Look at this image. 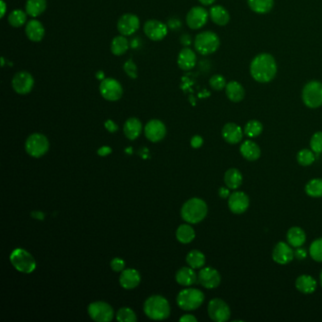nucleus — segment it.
I'll return each mask as SVG.
<instances>
[{
    "instance_id": "obj_46",
    "label": "nucleus",
    "mask_w": 322,
    "mask_h": 322,
    "mask_svg": "<svg viewBox=\"0 0 322 322\" xmlns=\"http://www.w3.org/2000/svg\"><path fill=\"white\" fill-rule=\"evenodd\" d=\"M111 267L115 272H121L125 269V262L121 258H113L111 262Z\"/></svg>"
},
{
    "instance_id": "obj_1",
    "label": "nucleus",
    "mask_w": 322,
    "mask_h": 322,
    "mask_svg": "<svg viewBox=\"0 0 322 322\" xmlns=\"http://www.w3.org/2000/svg\"><path fill=\"white\" fill-rule=\"evenodd\" d=\"M277 73V64L273 57L267 53H262L255 57L250 64L251 77L262 83L272 81Z\"/></svg>"
},
{
    "instance_id": "obj_28",
    "label": "nucleus",
    "mask_w": 322,
    "mask_h": 322,
    "mask_svg": "<svg viewBox=\"0 0 322 322\" xmlns=\"http://www.w3.org/2000/svg\"><path fill=\"white\" fill-rule=\"evenodd\" d=\"M286 239L290 246L295 249L302 247L306 241L305 232L299 227H292L286 234Z\"/></svg>"
},
{
    "instance_id": "obj_38",
    "label": "nucleus",
    "mask_w": 322,
    "mask_h": 322,
    "mask_svg": "<svg viewBox=\"0 0 322 322\" xmlns=\"http://www.w3.org/2000/svg\"><path fill=\"white\" fill-rule=\"evenodd\" d=\"M28 14L22 10H15L13 11L8 17L9 24L14 28H20L26 24Z\"/></svg>"
},
{
    "instance_id": "obj_15",
    "label": "nucleus",
    "mask_w": 322,
    "mask_h": 322,
    "mask_svg": "<svg viewBox=\"0 0 322 322\" xmlns=\"http://www.w3.org/2000/svg\"><path fill=\"white\" fill-rule=\"evenodd\" d=\"M144 33L151 41H162L168 35V25L159 20H148L144 25Z\"/></svg>"
},
{
    "instance_id": "obj_40",
    "label": "nucleus",
    "mask_w": 322,
    "mask_h": 322,
    "mask_svg": "<svg viewBox=\"0 0 322 322\" xmlns=\"http://www.w3.org/2000/svg\"><path fill=\"white\" fill-rule=\"evenodd\" d=\"M315 160V153L312 149L303 148L297 154V161L302 167L311 166Z\"/></svg>"
},
{
    "instance_id": "obj_32",
    "label": "nucleus",
    "mask_w": 322,
    "mask_h": 322,
    "mask_svg": "<svg viewBox=\"0 0 322 322\" xmlns=\"http://www.w3.org/2000/svg\"><path fill=\"white\" fill-rule=\"evenodd\" d=\"M25 9L28 16L39 17L47 9V0H27Z\"/></svg>"
},
{
    "instance_id": "obj_27",
    "label": "nucleus",
    "mask_w": 322,
    "mask_h": 322,
    "mask_svg": "<svg viewBox=\"0 0 322 322\" xmlns=\"http://www.w3.org/2000/svg\"><path fill=\"white\" fill-rule=\"evenodd\" d=\"M143 129V125L141 121L136 117H130L124 124V133L129 140H135L140 136Z\"/></svg>"
},
{
    "instance_id": "obj_34",
    "label": "nucleus",
    "mask_w": 322,
    "mask_h": 322,
    "mask_svg": "<svg viewBox=\"0 0 322 322\" xmlns=\"http://www.w3.org/2000/svg\"><path fill=\"white\" fill-rule=\"evenodd\" d=\"M129 48V43L126 36L119 35L113 38L111 43V51L115 56L124 55Z\"/></svg>"
},
{
    "instance_id": "obj_56",
    "label": "nucleus",
    "mask_w": 322,
    "mask_h": 322,
    "mask_svg": "<svg viewBox=\"0 0 322 322\" xmlns=\"http://www.w3.org/2000/svg\"><path fill=\"white\" fill-rule=\"evenodd\" d=\"M97 80H100V81H103L105 79V74L102 70H99L98 72L97 73L96 75Z\"/></svg>"
},
{
    "instance_id": "obj_53",
    "label": "nucleus",
    "mask_w": 322,
    "mask_h": 322,
    "mask_svg": "<svg viewBox=\"0 0 322 322\" xmlns=\"http://www.w3.org/2000/svg\"><path fill=\"white\" fill-rule=\"evenodd\" d=\"M180 321L183 322H197L198 319L196 316H194L193 314H184L181 318Z\"/></svg>"
},
{
    "instance_id": "obj_60",
    "label": "nucleus",
    "mask_w": 322,
    "mask_h": 322,
    "mask_svg": "<svg viewBox=\"0 0 322 322\" xmlns=\"http://www.w3.org/2000/svg\"><path fill=\"white\" fill-rule=\"evenodd\" d=\"M1 65H2V66H4V64H5V60H4V58H1Z\"/></svg>"
},
{
    "instance_id": "obj_35",
    "label": "nucleus",
    "mask_w": 322,
    "mask_h": 322,
    "mask_svg": "<svg viewBox=\"0 0 322 322\" xmlns=\"http://www.w3.org/2000/svg\"><path fill=\"white\" fill-rule=\"evenodd\" d=\"M206 258L201 250H193L188 252L186 256V263L187 265L192 267L194 269L202 268L205 265Z\"/></svg>"
},
{
    "instance_id": "obj_29",
    "label": "nucleus",
    "mask_w": 322,
    "mask_h": 322,
    "mask_svg": "<svg viewBox=\"0 0 322 322\" xmlns=\"http://www.w3.org/2000/svg\"><path fill=\"white\" fill-rule=\"evenodd\" d=\"M226 95L233 102H240L245 97V89L237 81H230L226 85Z\"/></svg>"
},
{
    "instance_id": "obj_42",
    "label": "nucleus",
    "mask_w": 322,
    "mask_h": 322,
    "mask_svg": "<svg viewBox=\"0 0 322 322\" xmlns=\"http://www.w3.org/2000/svg\"><path fill=\"white\" fill-rule=\"evenodd\" d=\"M309 254L311 258L318 263H322V238H317L309 248Z\"/></svg>"
},
{
    "instance_id": "obj_18",
    "label": "nucleus",
    "mask_w": 322,
    "mask_h": 322,
    "mask_svg": "<svg viewBox=\"0 0 322 322\" xmlns=\"http://www.w3.org/2000/svg\"><path fill=\"white\" fill-rule=\"evenodd\" d=\"M209 13L202 7H194L186 16V24L192 30H199L207 23Z\"/></svg>"
},
{
    "instance_id": "obj_54",
    "label": "nucleus",
    "mask_w": 322,
    "mask_h": 322,
    "mask_svg": "<svg viewBox=\"0 0 322 322\" xmlns=\"http://www.w3.org/2000/svg\"><path fill=\"white\" fill-rule=\"evenodd\" d=\"M181 43L185 46V47H188L191 45L192 40H191V36L188 34H184L181 36Z\"/></svg>"
},
{
    "instance_id": "obj_57",
    "label": "nucleus",
    "mask_w": 322,
    "mask_h": 322,
    "mask_svg": "<svg viewBox=\"0 0 322 322\" xmlns=\"http://www.w3.org/2000/svg\"><path fill=\"white\" fill-rule=\"evenodd\" d=\"M5 12H6V4L3 0H1V17H4Z\"/></svg>"
},
{
    "instance_id": "obj_48",
    "label": "nucleus",
    "mask_w": 322,
    "mask_h": 322,
    "mask_svg": "<svg viewBox=\"0 0 322 322\" xmlns=\"http://www.w3.org/2000/svg\"><path fill=\"white\" fill-rule=\"evenodd\" d=\"M294 257L296 258L298 261H302L307 257V252L304 249L302 248H296V250L294 251Z\"/></svg>"
},
{
    "instance_id": "obj_45",
    "label": "nucleus",
    "mask_w": 322,
    "mask_h": 322,
    "mask_svg": "<svg viewBox=\"0 0 322 322\" xmlns=\"http://www.w3.org/2000/svg\"><path fill=\"white\" fill-rule=\"evenodd\" d=\"M123 68H124L125 73L129 76L130 79H137V76H138V75H137V66L136 65L133 63V61H132L131 58L129 59V60L124 64Z\"/></svg>"
},
{
    "instance_id": "obj_21",
    "label": "nucleus",
    "mask_w": 322,
    "mask_h": 322,
    "mask_svg": "<svg viewBox=\"0 0 322 322\" xmlns=\"http://www.w3.org/2000/svg\"><path fill=\"white\" fill-rule=\"evenodd\" d=\"M141 282L140 273L134 268H127L121 271L119 283L125 289H133L139 285Z\"/></svg>"
},
{
    "instance_id": "obj_2",
    "label": "nucleus",
    "mask_w": 322,
    "mask_h": 322,
    "mask_svg": "<svg viewBox=\"0 0 322 322\" xmlns=\"http://www.w3.org/2000/svg\"><path fill=\"white\" fill-rule=\"evenodd\" d=\"M208 206L206 202L200 198H192L185 202L181 210L183 219L189 224H198L206 218Z\"/></svg>"
},
{
    "instance_id": "obj_52",
    "label": "nucleus",
    "mask_w": 322,
    "mask_h": 322,
    "mask_svg": "<svg viewBox=\"0 0 322 322\" xmlns=\"http://www.w3.org/2000/svg\"><path fill=\"white\" fill-rule=\"evenodd\" d=\"M230 188H226V187H220L219 190H218V195L221 199H227L230 197Z\"/></svg>"
},
{
    "instance_id": "obj_17",
    "label": "nucleus",
    "mask_w": 322,
    "mask_h": 322,
    "mask_svg": "<svg viewBox=\"0 0 322 322\" xmlns=\"http://www.w3.org/2000/svg\"><path fill=\"white\" fill-rule=\"evenodd\" d=\"M144 131L147 140L152 143H157L167 135V127L161 120L152 119L145 124Z\"/></svg>"
},
{
    "instance_id": "obj_3",
    "label": "nucleus",
    "mask_w": 322,
    "mask_h": 322,
    "mask_svg": "<svg viewBox=\"0 0 322 322\" xmlns=\"http://www.w3.org/2000/svg\"><path fill=\"white\" fill-rule=\"evenodd\" d=\"M144 312L150 319L164 320L170 315V302L163 296L153 295L145 299Z\"/></svg>"
},
{
    "instance_id": "obj_59",
    "label": "nucleus",
    "mask_w": 322,
    "mask_h": 322,
    "mask_svg": "<svg viewBox=\"0 0 322 322\" xmlns=\"http://www.w3.org/2000/svg\"><path fill=\"white\" fill-rule=\"evenodd\" d=\"M33 217L35 218H39V219H43L44 218V214H42L40 212H34L33 213Z\"/></svg>"
},
{
    "instance_id": "obj_22",
    "label": "nucleus",
    "mask_w": 322,
    "mask_h": 322,
    "mask_svg": "<svg viewBox=\"0 0 322 322\" xmlns=\"http://www.w3.org/2000/svg\"><path fill=\"white\" fill-rule=\"evenodd\" d=\"M25 33H26L27 37L29 38V40L38 43L44 39L45 34H46V30L40 21L33 19V20L29 21L26 25Z\"/></svg>"
},
{
    "instance_id": "obj_16",
    "label": "nucleus",
    "mask_w": 322,
    "mask_h": 322,
    "mask_svg": "<svg viewBox=\"0 0 322 322\" xmlns=\"http://www.w3.org/2000/svg\"><path fill=\"white\" fill-rule=\"evenodd\" d=\"M140 28V20L133 14H125L118 19L117 31L123 36H130Z\"/></svg>"
},
{
    "instance_id": "obj_11",
    "label": "nucleus",
    "mask_w": 322,
    "mask_h": 322,
    "mask_svg": "<svg viewBox=\"0 0 322 322\" xmlns=\"http://www.w3.org/2000/svg\"><path fill=\"white\" fill-rule=\"evenodd\" d=\"M207 310L210 318L214 321L226 322L231 317V309L221 298L211 299Z\"/></svg>"
},
{
    "instance_id": "obj_23",
    "label": "nucleus",
    "mask_w": 322,
    "mask_h": 322,
    "mask_svg": "<svg viewBox=\"0 0 322 322\" xmlns=\"http://www.w3.org/2000/svg\"><path fill=\"white\" fill-rule=\"evenodd\" d=\"M197 64V56L190 48H185L182 49L178 56V65L182 70L189 71L193 69Z\"/></svg>"
},
{
    "instance_id": "obj_20",
    "label": "nucleus",
    "mask_w": 322,
    "mask_h": 322,
    "mask_svg": "<svg viewBox=\"0 0 322 322\" xmlns=\"http://www.w3.org/2000/svg\"><path fill=\"white\" fill-rule=\"evenodd\" d=\"M222 136L227 143L235 145L240 143L244 136V131L235 123H227L222 129Z\"/></svg>"
},
{
    "instance_id": "obj_55",
    "label": "nucleus",
    "mask_w": 322,
    "mask_h": 322,
    "mask_svg": "<svg viewBox=\"0 0 322 322\" xmlns=\"http://www.w3.org/2000/svg\"><path fill=\"white\" fill-rule=\"evenodd\" d=\"M140 46V41H139V38H133L132 41L130 42V47L132 49H136Z\"/></svg>"
},
{
    "instance_id": "obj_12",
    "label": "nucleus",
    "mask_w": 322,
    "mask_h": 322,
    "mask_svg": "<svg viewBox=\"0 0 322 322\" xmlns=\"http://www.w3.org/2000/svg\"><path fill=\"white\" fill-rule=\"evenodd\" d=\"M12 86L18 95H28L34 87V79L31 73L27 71L17 72L12 81Z\"/></svg>"
},
{
    "instance_id": "obj_19",
    "label": "nucleus",
    "mask_w": 322,
    "mask_h": 322,
    "mask_svg": "<svg viewBox=\"0 0 322 322\" xmlns=\"http://www.w3.org/2000/svg\"><path fill=\"white\" fill-rule=\"evenodd\" d=\"M294 250L285 242H278L272 250V259L279 265H287L294 259Z\"/></svg>"
},
{
    "instance_id": "obj_7",
    "label": "nucleus",
    "mask_w": 322,
    "mask_h": 322,
    "mask_svg": "<svg viewBox=\"0 0 322 322\" xmlns=\"http://www.w3.org/2000/svg\"><path fill=\"white\" fill-rule=\"evenodd\" d=\"M25 148L30 156L41 158L49 151V139L42 133H33L26 140Z\"/></svg>"
},
{
    "instance_id": "obj_37",
    "label": "nucleus",
    "mask_w": 322,
    "mask_h": 322,
    "mask_svg": "<svg viewBox=\"0 0 322 322\" xmlns=\"http://www.w3.org/2000/svg\"><path fill=\"white\" fill-rule=\"evenodd\" d=\"M305 192L311 198H321L322 179H313L307 183Z\"/></svg>"
},
{
    "instance_id": "obj_9",
    "label": "nucleus",
    "mask_w": 322,
    "mask_h": 322,
    "mask_svg": "<svg viewBox=\"0 0 322 322\" xmlns=\"http://www.w3.org/2000/svg\"><path fill=\"white\" fill-rule=\"evenodd\" d=\"M99 93L108 101H117L123 96V87L117 80L105 78L99 84Z\"/></svg>"
},
{
    "instance_id": "obj_43",
    "label": "nucleus",
    "mask_w": 322,
    "mask_h": 322,
    "mask_svg": "<svg viewBox=\"0 0 322 322\" xmlns=\"http://www.w3.org/2000/svg\"><path fill=\"white\" fill-rule=\"evenodd\" d=\"M310 147L315 154L322 153V131L315 132L310 140Z\"/></svg>"
},
{
    "instance_id": "obj_10",
    "label": "nucleus",
    "mask_w": 322,
    "mask_h": 322,
    "mask_svg": "<svg viewBox=\"0 0 322 322\" xmlns=\"http://www.w3.org/2000/svg\"><path fill=\"white\" fill-rule=\"evenodd\" d=\"M90 317L97 322H110L113 320L114 311L113 307L104 301H95L88 306Z\"/></svg>"
},
{
    "instance_id": "obj_33",
    "label": "nucleus",
    "mask_w": 322,
    "mask_h": 322,
    "mask_svg": "<svg viewBox=\"0 0 322 322\" xmlns=\"http://www.w3.org/2000/svg\"><path fill=\"white\" fill-rule=\"evenodd\" d=\"M176 237L178 241L181 242L182 244H189L193 241L196 237V233L193 227L188 224H182L179 226L176 231Z\"/></svg>"
},
{
    "instance_id": "obj_24",
    "label": "nucleus",
    "mask_w": 322,
    "mask_h": 322,
    "mask_svg": "<svg viewBox=\"0 0 322 322\" xmlns=\"http://www.w3.org/2000/svg\"><path fill=\"white\" fill-rule=\"evenodd\" d=\"M176 282L183 286H191L198 282V275L194 268L190 266H184L180 268L176 273Z\"/></svg>"
},
{
    "instance_id": "obj_44",
    "label": "nucleus",
    "mask_w": 322,
    "mask_h": 322,
    "mask_svg": "<svg viewBox=\"0 0 322 322\" xmlns=\"http://www.w3.org/2000/svg\"><path fill=\"white\" fill-rule=\"evenodd\" d=\"M210 86L216 91H221L222 89L225 88L227 83L225 79L221 75H214L209 81Z\"/></svg>"
},
{
    "instance_id": "obj_4",
    "label": "nucleus",
    "mask_w": 322,
    "mask_h": 322,
    "mask_svg": "<svg viewBox=\"0 0 322 322\" xmlns=\"http://www.w3.org/2000/svg\"><path fill=\"white\" fill-rule=\"evenodd\" d=\"M205 296L201 290L186 288L178 294L177 304L185 311H193L202 305Z\"/></svg>"
},
{
    "instance_id": "obj_26",
    "label": "nucleus",
    "mask_w": 322,
    "mask_h": 322,
    "mask_svg": "<svg viewBox=\"0 0 322 322\" xmlns=\"http://www.w3.org/2000/svg\"><path fill=\"white\" fill-rule=\"evenodd\" d=\"M295 285H296V288L300 293H302V294H312L316 289L317 283H316V281L314 280L312 276L307 275V274H303V275L298 276V278H297Z\"/></svg>"
},
{
    "instance_id": "obj_8",
    "label": "nucleus",
    "mask_w": 322,
    "mask_h": 322,
    "mask_svg": "<svg viewBox=\"0 0 322 322\" xmlns=\"http://www.w3.org/2000/svg\"><path fill=\"white\" fill-rule=\"evenodd\" d=\"M302 101L311 109H316L322 105V82L312 81L305 84L302 90Z\"/></svg>"
},
{
    "instance_id": "obj_47",
    "label": "nucleus",
    "mask_w": 322,
    "mask_h": 322,
    "mask_svg": "<svg viewBox=\"0 0 322 322\" xmlns=\"http://www.w3.org/2000/svg\"><path fill=\"white\" fill-rule=\"evenodd\" d=\"M104 126L105 129H107L109 132H112V133L116 132L117 129H118L117 124L115 122H113V120H111V119L105 121Z\"/></svg>"
},
{
    "instance_id": "obj_31",
    "label": "nucleus",
    "mask_w": 322,
    "mask_h": 322,
    "mask_svg": "<svg viewBox=\"0 0 322 322\" xmlns=\"http://www.w3.org/2000/svg\"><path fill=\"white\" fill-rule=\"evenodd\" d=\"M224 183L230 189L235 190L239 188L243 184L242 173L237 169H230L227 170L224 175Z\"/></svg>"
},
{
    "instance_id": "obj_61",
    "label": "nucleus",
    "mask_w": 322,
    "mask_h": 322,
    "mask_svg": "<svg viewBox=\"0 0 322 322\" xmlns=\"http://www.w3.org/2000/svg\"><path fill=\"white\" fill-rule=\"evenodd\" d=\"M319 280H320V284H321L322 286V271L321 273H320V276H319Z\"/></svg>"
},
{
    "instance_id": "obj_58",
    "label": "nucleus",
    "mask_w": 322,
    "mask_h": 322,
    "mask_svg": "<svg viewBox=\"0 0 322 322\" xmlns=\"http://www.w3.org/2000/svg\"><path fill=\"white\" fill-rule=\"evenodd\" d=\"M202 5H205V6H208V5H211L213 4L216 0H199Z\"/></svg>"
},
{
    "instance_id": "obj_50",
    "label": "nucleus",
    "mask_w": 322,
    "mask_h": 322,
    "mask_svg": "<svg viewBox=\"0 0 322 322\" xmlns=\"http://www.w3.org/2000/svg\"><path fill=\"white\" fill-rule=\"evenodd\" d=\"M203 145V139L200 135H195L191 139V145L194 148H200Z\"/></svg>"
},
{
    "instance_id": "obj_36",
    "label": "nucleus",
    "mask_w": 322,
    "mask_h": 322,
    "mask_svg": "<svg viewBox=\"0 0 322 322\" xmlns=\"http://www.w3.org/2000/svg\"><path fill=\"white\" fill-rule=\"evenodd\" d=\"M250 8L257 14H266L273 8L274 0H248Z\"/></svg>"
},
{
    "instance_id": "obj_25",
    "label": "nucleus",
    "mask_w": 322,
    "mask_h": 322,
    "mask_svg": "<svg viewBox=\"0 0 322 322\" xmlns=\"http://www.w3.org/2000/svg\"><path fill=\"white\" fill-rule=\"evenodd\" d=\"M240 153L248 161H256L261 156L260 146L251 140H246L240 145Z\"/></svg>"
},
{
    "instance_id": "obj_30",
    "label": "nucleus",
    "mask_w": 322,
    "mask_h": 322,
    "mask_svg": "<svg viewBox=\"0 0 322 322\" xmlns=\"http://www.w3.org/2000/svg\"><path fill=\"white\" fill-rule=\"evenodd\" d=\"M209 16L212 21L218 26H225L230 21V15L228 11L219 5L210 9Z\"/></svg>"
},
{
    "instance_id": "obj_13",
    "label": "nucleus",
    "mask_w": 322,
    "mask_h": 322,
    "mask_svg": "<svg viewBox=\"0 0 322 322\" xmlns=\"http://www.w3.org/2000/svg\"><path fill=\"white\" fill-rule=\"evenodd\" d=\"M198 282L207 289H214L220 284L221 276L214 267H202L198 274Z\"/></svg>"
},
{
    "instance_id": "obj_51",
    "label": "nucleus",
    "mask_w": 322,
    "mask_h": 322,
    "mask_svg": "<svg viewBox=\"0 0 322 322\" xmlns=\"http://www.w3.org/2000/svg\"><path fill=\"white\" fill-rule=\"evenodd\" d=\"M111 153H112V149H111V147L108 146V145L101 146V147L97 150V154H98L99 156H101V157H105V156H107V155H109V154H111Z\"/></svg>"
},
{
    "instance_id": "obj_6",
    "label": "nucleus",
    "mask_w": 322,
    "mask_h": 322,
    "mask_svg": "<svg viewBox=\"0 0 322 322\" xmlns=\"http://www.w3.org/2000/svg\"><path fill=\"white\" fill-rule=\"evenodd\" d=\"M194 46L200 54L210 55L218 50L220 46V40L216 33L207 31L199 33L196 36Z\"/></svg>"
},
{
    "instance_id": "obj_14",
    "label": "nucleus",
    "mask_w": 322,
    "mask_h": 322,
    "mask_svg": "<svg viewBox=\"0 0 322 322\" xmlns=\"http://www.w3.org/2000/svg\"><path fill=\"white\" fill-rule=\"evenodd\" d=\"M229 209L235 215L244 214L250 207V198L242 191H235L231 194L228 200Z\"/></svg>"
},
{
    "instance_id": "obj_39",
    "label": "nucleus",
    "mask_w": 322,
    "mask_h": 322,
    "mask_svg": "<svg viewBox=\"0 0 322 322\" xmlns=\"http://www.w3.org/2000/svg\"><path fill=\"white\" fill-rule=\"evenodd\" d=\"M263 131V125L260 121L250 120L245 125L244 133L250 138L259 136Z\"/></svg>"
},
{
    "instance_id": "obj_5",
    "label": "nucleus",
    "mask_w": 322,
    "mask_h": 322,
    "mask_svg": "<svg viewBox=\"0 0 322 322\" xmlns=\"http://www.w3.org/2000/svg\"><path fill=\"white\" fill-rule=\"evenodd\" d=\"M10 260L13 266L21 273H33L36 269V262L33 255L24 249H16L11 253Z\"/></svg>"
},
{
    "instance_id": "obj_41",
    "label": "nucleus",
    "mask_w": 322,
    "mask_h": 322,
    "mask_svg": "<svg viewBox=\"0 0 322 322\" xmlns=\"http://www.w3.org/2000/svg\"><path fill=\"white\" fill-rule=\"evenodd\" d=\"M116 319L120 322H135L137 316L132 309L129 307H123L117 311Z\"/></svg>"
},
{
    "instance_id": "obj_49",
    "label": "nucleus",
    "mask_w": 322,
    "mask_h": 322,
    "mask_svg": "<svg viewBox=\"0 0 322 322\" xmlns=\"http://www.w3.org/2000/svg\"><path fill=\"white\" fill-rule=\"evenodd\" d=\"M181 26H182V23L177 18H171L168 22V27L174 31H177L178 29L181 28Z\"/></svg>"
}]
</instances>
